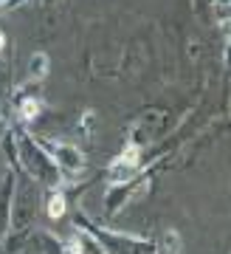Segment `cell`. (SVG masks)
<instances>
[{"label": "cell", "instance_id": "obj_1", "mask_svg": "<svg viewBox=\"0 0 231 254\" xmlns=\"http://www.w3.org/2000/svg\"><path fill=\"white\" fill-rule=\"evenodd\" d=\"M135 164H138V147H135V144H127V147H124V153L116 158L113 170H121V167H124V173H130Z\"/></svg>", "mask_w": 231, "mask_h": 254}, {"label": "cell", "instance_id": "obj_3", "mask_svg": "<svg viewBox=\"0 0 231 254\" xmlns=\"http://www.w3.org/2000/svg\"><path fill=\"white\" fill-rule=\"evenodd\" d=\"M48 215H51V218H62L65 215V198L62 195H51V200H48Z\"/></svg>", "mask_w": 231, "mask_h": 254}, {"label": "cell", "instance_id": "obj_5", "mask_svg": "<svg viewBox=\"0 0 231 254\" xmlns=\"http://www.w3.org/2000/svg\"><path fill=\"white\" fill-rule=\"evenodd\" d=\"M37 113H40V102L37 99H26L23 105H20V116L23 119H34Z\"/></svg>", "mask_w": 231, "mask_h": 254}, {"label": "cell", "instance_id": "obj_6", "mask_svg": "<svg viewBox=\"0 0 231 254\" xmlns=\"http://www.w3.org/2000/svg\"><path fill=\"white\" fill-rule=\"evenodd\" d=\"M6 46V40H3V31H0V48Z\"/></svg>", "mask_w": 231, "mask_h": 254}, {"label": "cell", "instance_id": "obj_4", "mask_svg": "<svg viewBox=\"0 0 231 254\" xmlns=\"http://www.w3.org/2000/svg\"><path fill=\"white\" fill-rule=\"evenodd\" d=\"M45 71H48V57L45 54L31 57V76H45Z\"/></svg>", "mask_w": 231, "mask_h": 254}, {"label": "cell", "instance_id": "obj_2", "mask_svg": "<svg viewBox=\"0 0 231 254\" xmlns=\"http://www.w3.org/2000/svg\"><path fill=\"white\" fill-rule=\"evenodd\" d=\"M178 240H180V237L175 235V232H167V235H164V246H161L158 254H178V249H180Z\"/></svg>", "mask_w": 231, "mask_h": 254}]
</instances>
